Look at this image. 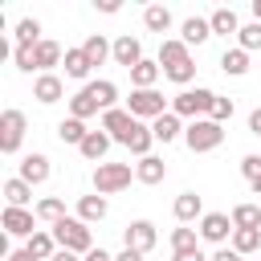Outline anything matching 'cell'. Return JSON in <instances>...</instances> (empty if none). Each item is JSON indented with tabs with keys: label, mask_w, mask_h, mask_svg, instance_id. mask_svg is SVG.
<instances>
[{
	"label": "cell",
	"mask_w": 261,
	"mask_h": 261,
	"mask_svg": "<svg viewBox=\"0 0 261 261\" xmlns=\"http://www.w3.org/2000/svg\"><path fill=\"white\" fill-rule=\"evenodd\" d=\"M82 90H86V94L98 102V110H102V114H106V110H114V102H118V86H114V82H106V77H98V82H86Z\"/></svg>",
	"instance_id": "cell-17"
},
{
	"label": "cell",
	"mask_w": 261,
	"mask_h": 261,
	"mask_svg": "<svg viewBox=\"0 0 261 261\" xmlns=\"http://www.w3.org/2000/svg\"><path fill=\"white\" fill-rule=\"evenodd\" d=\"M232 249H237L241 257L257 253V249H261V228H237V232H232Z\"/></svg>",
	"instance_id": "cell-35"
},
{
	"label": "cell",
	"mask_w": 261,
	"mask_h": 261,
	"mask_svg": "<svg viewBox=\"0 0 261 261\" xmlns=\"http://www.w3.org/2000/svg\"><path fill=\"white\" fill-rule=\"evenodd\" d=\"M159 73H163V69H159V61H147V57H143V61L130 69V86H135V90H155Z\"/></svg>",
	"instance_id": "cell-27"
},
{
	"label": "cell",
	"mask_w": 261,
	"mask_h": 261,
	"mask_svg": "<svg viewBox=\"0 0 261 261\" xmlns=\"http://www.w3.org/2000/svg\"><path fill=\"white\" fill-rule=\"evenodd\" d=\"M208 24H212V37H237V33H241V16H237L232 8H216V12L208 16Z\"/></svg>",
	"instance_id": "cell-25"
},
{
	"label": "cell",
	"mask_w": 261,
	"mask_h": 261,
	"mask_svg": "<svg viewBox=\"0 0 261 261\" xmlns=\"http://www.w3.org/2000/svg\"><path fill=\"white\" fill-rule=\"evenodd\" d=\"M4 208H24L29 200H33V184H24L20 175H12V179H4Z\"/></svg>",
	"instance_id": "cell-23"
},
{
	"label": "cell",
	"mask_w": 261,
	"mask_h": 261,
	"mask_svg": "<svg viewBox=\"0 0 261 261\" xmlns=\"http://www.w3.org/2000/svg\"><path fill=\"white\" fill-rule=\"evenodd\" d=\"M24 249H29V253H33V257H37V261H53V257H57V249H61V245H57V237H53V232H49V228H37V232H33V237H29V245H24Z\"/></svg>",
	"instance_id": "cell-19"
},
{
	"label": "cell",
	"mask_w": 261,
	"mask_h": 261,
	"mask_svg": "<svg viewBox=\"0 0 261 261\" xmlns=\"http://www.w3.org/2000/svg\"><path fill=\"white\" fill-rule=\"evenodd\" d=\"M33 61H37V73H53V65L65 61V49H61L57 41H41V45L33 49Z\"/></svg>",
	"instance_id": "cell-16"
},
{
	"label": "cell",
	"mask_w": 261,
	"mask_h": 261,
	"mask_svg": "<svg viewBox=\"0 0 261 261\" xmlns=\"http://www.w3.org/2000/svg\"><path fill=\"white\" fill-rule=\"evenodd\" d=\"M130 179H135L130 163H98L94 167V192L98 196H114V192L130 188Z\"/></svg>",
	"instance_id": "cell-4"
},
{
	"label": "cell",
	"mask_w": 261,
	"mask_h": 261,
	"mask_svg": "<svg viewBox=\"0 0 261 261\" xmlns=\"http://www.w3.org/2000/svg\"><path fill=\"white\" fill-rule=\"evenodd\" d=\"M114 261H143V253H135V249H122Z\"/></svg>",
	"instance_id": "cell-49"
},
{
	"label": "cell",
	"mask_w": 261,
	"mask_h": 261,
	"mask_svg": "<svg viewBox=\"0 0 261 261\" xmlns=\"http://www.w3.org/2000/svg\"><path fill=\"white\" fill-rule=\"evenodd\" d=\"M16 49H29V45H41L45 37H41V20H33V16H24V20H16Z\"/></svg>",
	"instance_id": "cell-28"
},
{
	"label": "cell",
	"mask_w": 261,
	"mask_h": 261,
	"mask_svg": "<svg viewBox=\"0 0 261 261\" xmlns=\"http://www.w3.org/2000/svg\"><path fill=\"white\" fill-rule=\"evenodd\" d=\"M184 143H188V151H196V155L216 151V147L224 143V126L212 122V118H196V122L184 126Z\"/></svg>",
	"instance_id": "cell-3"
},
{
	"label": "cell",
	"mask_w": 261,
	"mask_h": 261,
	"mask_svg": "<svg viewBox=\"0 0 261 261\" xmlns=\"http://www.w3.org/2000/svg\"><path fill=\"white\" fill-rule=\"evenodd\" d=\"M110 57H114V65H122V69L130 73V69H135L139 61H143V45H139V37L122 33V37L114 41V53H110Z\"/></svg>",
	"instance_id": "cell-10"
},
{
	"label": "cell",
	"mask_w": 261,
	"mask_h": 261,
	"mask_svg": "<svg viewBox=\"0 0 261 261\" xmlns=\"http://www.w3.org/2000/svg\"><path fill=\"white\" fill-rule=\"evenodd\" d=\"M151 147H155V135H151V126H135V135H130V143H126V151L130 155H139V159H147L151 155Z\"/></svg>",
	"instance_id": "cell-33"
},
{
	"label": "cell",
	"mask_w": 261,
	"mask_h": 261,
	"mask_svg": "<svg viewBox=\"0 0 261 261\" xmlns=\"http://www.w3.org/2000/svg\"><path fill=\"white\" fill-rule=\"evenodd\" d=\"M82 49H86V57H90V65H102L110 53H114V45L102 37V33H90L86 41H82Z\"/></svg>",
	"instance_id": "cell-29"
},
{
	"label": "cell",
	"mask_w": 261,
	"mask_h": 261,
	"mask_svg": "<svg viewBox=\"0 0 261 261\" xmlns=\"http://www.w3.org/2000/svg\"><path fill=\"white\" fill-rule=\"evenodd\" d=\"M241 175H245L249 188L261 196V155H245V159H241Z\"/></svg>",
	"instance_id": "cell-40"
},
{
	"label": "cell",
	"mask_w": 261,
	"mask_h": 261,
	"mask_svg": "<svg viewBox=\"0 0 261 261\" xmlns=\"http://www.w3.org/2000/svg\"><path fill=\"white\" fill-rule=\"evenodd\" d=\"M171 261H212V257L196 245V249H179V253H171Z\"/></svg>",
	"instance_id": "cell-44"
},
{
	"label": "cell",
	"mask_w": 261,
	"mask_h": 261,
	"mask_svg": "<svg viewBox=\"0 0 261 261\" xmlns=\"http://www.w3.org/2000/svg\"><path fill=\"white\" fill-rule=\"evenodd\" d=\"M61 65H65V77H73V82H86L90 69H94L82 45H77V49H65V61H61Z\"/></svg>",
	"instance_id": "cell-26"
},
{
	"label": "cell",
	"mask_w": 261,
	"mask_h": 261,
	"mask_svg": "<svg viewBox=\"0 0 261 261\" xmlns=\"http://www.w3.org/2000/svg\"><path fill=\"white\" fill-rule=\"evenodd\" d=\"M33 220H37V212H29V208H4V216H0V224H4L8 237H33L37 232Z\"/></svg>",
	"instance_id": "cell-12"
},
{
	"label": "cell",
	"mask_w": 261,
	"mask_h": 261,
	"mask_svg": "<svg viewBox=\"0 0 261 261\" xmlns=\"http://www.w3.org/2000/svg\"><path fill=\"white\" fill-rule=\"evenodd\" d=\"M237 49H245V53H253V49H261V24H257V20H249V24H241V33H237Z\"/></svg>",
	"instance_id": "cell-39"
},
{
	"label": "cell",
	"mask_w": 261,
	"mask_h": 261,
	"mask_svg": "<svg viewBox=\"0 0 261 261\" xmlns=\"http://www.w3.org/2000/svg\"><path fill=\"white\" fill-rule=\"evenodd\" d=\"M188 57H192V53H188V45H184L179 37H163V41H159V57H155L159 69H171V65H179V61H188Z\"/></svg>",
	"instance_id": "cell-15"
},
{
	"label": "cell",
	"mask_w": 261,
	"mask_h": 261,
	"mask_svg": "<svg viewBox=\"0 0 261 261\" xmlns=\"http://www.w3.org/2000/svg\"><path fill=\"white\" fill-rule=\"evenodd\" d=\"M53 261H77V253H69V249H57V257Z\"/></svg>",
	"instance_id": "cell-51"
},
{
	"label": "cell",
	"mask_w": 261,
	"mask_h": 261,
	"mask_svg": "<svg viewBox=\"0 0 261 261\" xmlns=\"http://www.w3.org/2000/svg\"><path fill=\"white\" fill-rule=\"evenodd\" d=\"M196 245H200V228H192V224L171 228V253H179V249H196Z\"/></svg>",
	"instance_id": "cell-38"
},
{
	"label": "cell",
	"mask_w": 261,
	"mask_h": 261,
	"mask_svg": "<svg viewBox=\"0 0 261 261\" xmlns=\"http://www.w3.org/2000/svg\"><path fill=\"white\" fill-rule=\"evenodd\" d=\"M90 114H98V102H94L86 90H77V94L69 98V118H82V122H86Z\"/></svg>",
	"instance_id": "cell-37"
},
{
	"label": "cell",
	"mask_w": 261,
	"mask_h": 261,
	"mask_svg": "<svg viewBox=\"0 0 261 261\" xmlns=\"http://www.w3.org/2000/svg\"><path fill=\"white\" fill-rule=\"evenodd\" d=\"M110 143H114V139H110L106 130H90V135H86V143H82L77 151H82V159H90V163H106Z\"/></svg>",
	"instance_id": "cell-18"
},
{
	"label": "cell",
	"mask_w": 261,
	"mask_h": 261,
	"mask_svg": "<svg viewBox=\"0 0 261 261\" xmlns=\"http://www.w3.org/2000/svg\"><path fill=\"white\" fill-rule=\"evenodd\" d=\"M24 130H29V118H24L16 106H8V110L0 114V151H4V155H16L20 143H24Z\"/></svg>",
	"instance_id": "cell-5"
},
{
	"label": "cell",
	"mask_w": 261,
	"mask_h": 261,
	"mask_svg": "<svg viewBox=\"0 0 261 261\" xmlns=\"http://www.w3.org/2000/svg\"><path fill=\"white\" fill-rule=\"evenodd\" d=\"M8 261H37L29 249H16V253H8Z\"/></svg>",
	"instance_id": "cell-50"
},
{
	"label": "cell",
	"mask_w": 261,
	"mask_h": 261,
	"mask_svg": "<svg viewBox=\"0 0 261 261\" xmlns=\"http://www.w3.org/2000/svg\"><path fill=\"white\" fill-rule=\"evenodd\" d=\"M106 212H110V204H106V196H82L77 200V220H86V224H98V220H106Z\"/></svg>",
	"instance_id": "cell-24"
},
{
	"label": "cell",
	"mask_w": 261,
	"mask_h": 261,
	"mask_svg": "<svg viewBox=\"0 0 261 261\" xmlns=\"http://www.w3.org/2000/svg\"><path fill=\"white\" fill-rule=\"evenodd\" d=\"M163 77H167V82H175V86H188V82L196 77V61H192V57H188V61H179V65L163 69Z\"/></svg>",
	"instance_id": "cell-41"
},
{
	"label": "cell",
	"mask_w": 261,
	"mask_h": 261,
	"mask_svg": "<svg viewBox=\"0 0 261 261\" xmlns=\"http://www.w3.org/2000/svg\"><path fill=\"white\" fill-rule=\"evenodd\" d=\"M249 130H253V135H261V106L249 114Z\"/></svg>",
	"instance_id": "cell-48"
},
{
	"label": "cell",
	"mask_w": 261,
	"mask_h": 261,
	"mask_svg": "<svg viewBox=\"0 0 261 261\" xmlns=\"http://www.w3.org/2000/svg\"><path fill=\"white\" fill-rule=\"evenodd\" d=\"M237 228H232V216L228 212H204V220H200V241H208V245H228V237H232Z\"/></svg>",
	"instance_id": "cell-8"
},
{
	"label": "cell",
	"mask_w": 261,
	"mask_h": 261,
	"mask_svg": "<svg viewBox=\"0 0 261 261\" xmlns=\"http://www.w3.org/2000/svg\"><path fill=\"white\" fill-rule=\"evenodd\" d=\"M33 98H37L41 106H53V102L65 98V82H61L57 73H37V82H33Z\"/></svg>",
	"instance_id": "cell-11"
},
{
	"label": "cell",
	"mask_w": 261,
	"mask_h": 261,
	"mask_svg": "<svg viewBox=\"0 0 261 261\" xmlns=\"http://www.w3.org/2000/svg\"><path fill=\"white\" fill-rule=\"evenodd\" d=\"M37 220H45L49 228H53L57 220H65V200H57V196H45V200L37 204Z\"/></svg>",
	"instance_id": "cell-34"
},
{
	"label": "cell",
	"mask_w": 261,
	"mask_h": 261,
	"mask_svg": "<svg viewBox=\"0 0 261 261\" xmlns=\"http://www.w3.org/2000/svg\"><path fill=\"white\" fill-rule=\"evenodd\" d=\"M86 135H90V130H86V122H82V118H61V122H57V139H61V143H69V147H82V143H86Z\"/></svg>",
	"instance_id": "cell-31"
},
{
	"label": "cell",
	"mask_w": 261,
	"mask_h": 261,
	"mask_svg": "<svg viewBox=\"0 0 261 261\" xmlns=\"http://www.w3.org/2000/svg\"><path fill=\"white\" fill-rule=\"evenodd\" d=\"M232 110H237V106H232V98H220V94H216V102H212V114H208V118L224 126V122L232 118Z\"/></svg>",
	"instance_id": "cell-42"
},
{
	"label": "cell",
	"mask_w": 261,
	"mask_h": 261,
	"mask_svg": "<svg viewBox=\"0 0 261 261\" xmlns=\"http://www.w3.org/2000/svg\"><path fill=\"white\" fill-rule=\"evenodd\" d=\"M20 179H24V184H33V188H37V184H45V179H49V155H41V151L24 155V159H20Z\"/></svg>",
	"instance_id": "cell-14"
},
{
	"label": "cell",
	"mask_w": 261,
	"mask_h": 261,
	"mask_svg": "<svg viewBox=\"0 0 261 261\" xmlns=\"http://www.w3.org/2000/svg\"><path fill=\"white\" fill-rule=\"evenodd\" d=\"M151 135H155V143H175L179 135H184V122H179V114H159L155 122H151Z\"/></svg>",
	"instance_id": "cell-21"
},
{
	"label": "cell",
	"mask_w": 261,
	"mask_h": 261,
	"mask_svg": "<svg viewBox=\"0 0 261 261\" xmlns=\"http://www.w3.org/2000/svg\"><path fill=\"white\" fill-rule=\"evenodd\" d=\"M232 228H261V204H237L232 208Z\"/></svg>",
	"instance_id": "cell-36"
},
{
	"label": "cell",
	"mask_w": 261,
	"mask_h": 261,
	"mask_svg": "<svg viewBox=\"0 0 261 261\" xmlns=\"http://www.w3.org/2000/svg\"><path fill=\"white\" fill-rule=\"evenodd\" d=\"M155 241H159V232H155L151 220H130V224L122 228V249H135V253H143V257L155 249Z\"/></svg>",
	"instance_id": "cell-9"
},
{
	"label": "cell",
	"mask_w": 261,
	"mask_h": 261,
	"mask_svg": "<svg viewBox=\"0 0 261 261\" xmlns=\"http://www.w3.org/2000/svg\"><path fill=\"white\" fill-rule=\"evenodd\" d=\"M171 212H175V220H179V224L204 220V196H196V192H179V196H175V204H171Z\"/></svg>",
	"instance_id": "cell-13"
},
{
	"label": "cell",
	"mask_w": 261,
	"mask_h": 261,
	"mask_svg": "<svg viewBox=\"0 0 261 261\" xmlns=\"http://www.w3.org/2000/svg\"><path fill=\"white\" fill-rule=\"evenodd\" d=\"M212 261H245V257H241V253H237L232 245H220V249L212 253Z\"/></svg>",
	"instance_id": "cell-45"
},
{
	"label": "cell",
	"mask_w": 261,
	"mask_h": 261,
	"mask_svg": "<svg viewBox=\"0 0 261 261\" xmlns=\"http://www.w3.org/2000/svg\"><path fill=\"white\" fill-rule=\"evenodd\" d=\"M212 102H216V94L204 90V86H196V90H179V94L171 98V114L196 122V118H208V114H212Z\"/></svg>",
	"instance_id": "cell-2"
},
{
	"label": "cell",
	"mask_w": 261,
	"mask_h": 261,
	"mask_svg": "<svg viewBox=\"0 0 261 261\" xmlns=\"http://www.w3.org/2000/svg\"><path fill=\"white\" fill-rule=\"evenodd\" d=\"M94 8H98V12H106V16H114L122 4H118V0H94Z\"/></svg>",
	"instance_id": "cell-46"
},
{
	"label": "cell",
	"mask_w": 261,
	"mask_h": 261,
	"mask_svg": "<svg viewBox=\"0 0 261 261\" xmlns=\"http://www.w3.org/2000/svg\"><path fill=\"white\" fill-rule=\"evenodd\" d=\"M126 110L135 114V118H159V114H167L171 106L163 102V94L159 90H130V98H126Z\"/></svg>",
	"instance_id": "cell-6"
},
{
	"label": "cell",
	"mask_w": 261,
	"mask_h": 261,
	"mask_svg": "<svg viewBox=\"0 0 261 261\" xmlns=\"http://www.w3.org/2000/svg\"><path fill=\"white\" fill-rule=\"evenodd\" d=\"M135 179H139V184H163V179H167V163H163L159 155H147V159L135 163Z\"/></svg>",
	"instance_id": "cell-22"
},
{
	"label": "cell",
	"mask_w": 261,
	"mask_h": 261,
	"mask_svg": "<svg viewBox=\"0 0 261 261\" xmlns=\"http://www.w3.org/2000/svg\"><path fill=\"white\" fill-rule=\"evenodd\" d=\"M82 261H114V257H110V253H106V249H102V245H98V249H90V253H86V257H82Z\"/></svg>",
	"instance_id": "cell-47"
},
{
	"label": "cell",
	"mask_w": 261,
	"mask_h": 261,
	"mask_svg": "<svg viewBox=\"0 0 261 261\" xmlns=\"http://www.w3.org/2000/svg\"><path fill=\"white\" fill-rule=\"evenodd\" d=\"M135 126H139V118H135V114H130L126 106H114V110H106V114H102V130H106V135H110L114 143H122V147L130 143Z\"/></svg>",
	"instance_id": "cell-7"
},
{
	"label": "cell",
	"mask_w": 261,
	"mask_h": 261,
	"mask_svg": "<svg viewBox=\"0 0 261 261\" xmlns=\"http://www.w3.org/2000/svg\"><path fill=\"white\" fill-rule=\"evenodd\" d=\"M220 69H224L228 77H245V73H249V53H245V49H224V53H220Z\"/></svg>",
	"instance_id": "cell-30"
},
{
	"label": "cell",
	"mask_w": 261,
	"mask_h": 261,
	"mask_svg": "<svg viewBox=\"0 0 261 261\" xmlns=\"http://www.w3.org/2000/svg\"><path fill=\"white\" fill-rule=\"evenodd\" d=\"M208 37H212L208 16H188V20L179 24V41H184V45H204Z\"/></svg>",
	"instance_id": "cell-20"
},
{
	"label": "cell",
	"mask_w": 261,
	"mask_h": 261,
	"mask_svg": "<svg viewBox=\"0 0 261 261\" xmlns=\"http://www.w3.org/2000/svg\"><path fill=\"white\" fill-rule=\"evenodd\" d=\"M49 232L57 237V245H61V249H69V253H77V257H86V253L94 249L90 224H86V220H77V216H65V220H57Z\"/></svg>",
	"instance_id": "cell-1"
},
{
	"label": "cell",
	"mask_w": 261,
	"mask_h": 261,
	"mask_svg": "<svg viewBox=\"0 0 261 261\" xmlns=\"http://www.w3.org/2000/svg\"><path fill=\"white\" fill-rule=\"evenodd\" d=\"M33 49H37V45H29V49H16V53H12V61H16V69H20V73H33V69H37Z\"/></svg>",
	"instance_id": "cell-43"
},
{
	"label": "cell",
	"mask_w": 261,
	"mask_h": 261,
	"mask_svg": "<svg viewBox=\"0 0 261 261\" xmlns=\"http://www.w3.org/2000/svg\"><path fill=\"white\" fill-rule=\"evenodd\" d=\"M143 24H147L151 33H167V29H171V12H167L163 4H147V8H143Z\"/></svg>",
	"instance_id": "cell-32"
},
{
	"label": "cell",
	"mask_w": 261,
	"mask_h": 261,
	"mask_svg": "<svg viewBox=\"0 0 261 261\" xmlns=\"http://www.w3.org/2000/svg\"><path fill=\"white\" fill-rule=\"evenodd\" d=\"M249 8H253V20H257V24H261V0H253V4H249Z\"/></svg>",
	"instance_id": "cell-52"
}]
</instances>
